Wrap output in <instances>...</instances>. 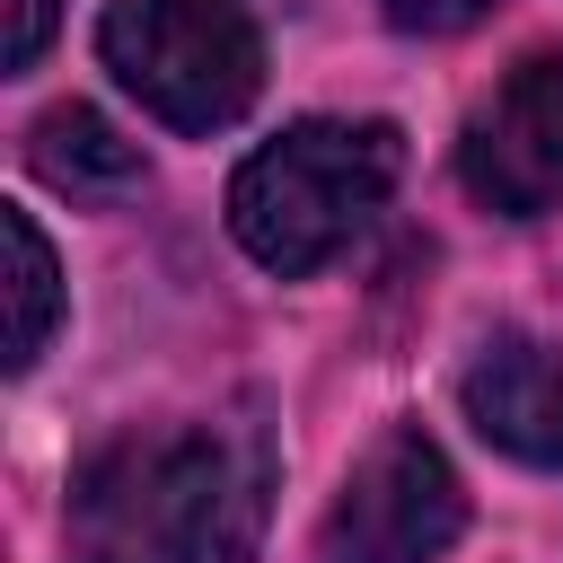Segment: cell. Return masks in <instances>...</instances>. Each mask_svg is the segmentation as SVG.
Returning a JSON list of instances; mask_svg holds the SVG:
<instances>
[{"label":"cell","instance_id":"cell-1","mask_svg":"<svg viewBox=\"0 0 563 563\" xmlns=\"http://www.w3.org/2000/svg\"><path fill=\"white\" fill-rule=\"evenodd\" d=\"M273 519V431L255 405L132 440L88 466L79 528L123 563H246Z\"/></svg>","mask_w":563,"mask_h":563},{"label":"cell","instance_id":"cell-2","mask_svg":"<svg viewBox=\"0 0 563 563\" xmlns=\"http://www.w3.org/2000/svg\"><path fill=\"white\" fill-rule=\"evenodd\" d=\"M396 176H405L396 123L317 114V123H290L282 141H264L229 176V229L264 273H317L396 194Z\"/></svg>","mask_w":563,"mask_h":563},{"label":"cell","instance_id":"cell-3","mask_svg":"<svg viewBox=\"0 0 563 563\" xmlns=\"http://www.w3.org/2000/svg\"><path fill=\"white\" fill-rule=\"evenodd\" d=\"M97 53L167 132H220L264 88V35L238 0H114Z\"/></svg>","mask_w":563,"mask_h":563},{"label":"cell","instance_id":"cell-4","mask_svg":"<svg viewBox=\"0 0 563 563\" xmlns=\"http://www.w3.org/2000/svg\"><path fill=\"white\" fill-rule=\"evenodd\" d=\"M457 528H466V493H457L440 440L396 422L343 475V493L317 528V563H440Z\"/></svg>","mask_w":563,"mask_h":563},{"label":"cell","instance_id":"cell-5","mask_svg":"<svg viewBox=\"0 0 563 563\" xmlns=\"http://www.w3.org/2000/svg\"><path fill=\"white\" fill-rule=\"evenodd\" d=\"M457 176L501 220H537L563 202V53H528L457 141Z\"/></svg>","mask_w":563,"mask_h":563},{"label":"cell","instance_id":"cell-6","mask_svg":"<svg viewBox=\"0 0 563 563\" xmlns=\"http://www.w3.org/2000/svg\"><path fill=\"white\" fill-rule=\"evenodd\" d=\"M457 396H466V422H475L501 457H519V466H563V361H554L545 343H528V334H484L475 361H466V378H457Z\"/></svg>","mask_w":563,"mask_h":563},{"label":"cell","instance_id":"cell-7","mask_svg":"<svg viewBox=\"0 0 563 563\" xmlns=\"http://www.w3.org/2000/svg\"><path fill=\"white\" fill-rule=\"evenodd\" d=\"M26 158H35L44 185H62V194H79V202H114V194H132V185L150 176L141 141H123L97 106H53V114L35 123Z\"/></svg>","mask_w":563,"mask_h":563},{"label":"cell","instance_id":"cell-8","mask_svg":"<svg viewBox=\"0 0 563 563\" xmlns=\"http://www.w3.org/2000/svg\"><path fill=\"white\" fill-rule=\"evenodd\" d=\"M0 238H9V369H26L62 317V273H53V246L26 211H0Z\"/></svg>","mask_w":563,"mask_h":563},{"label":"cell","instance_id":"cell-9","mask_svg":"<svg viewBox=\"0 0 563 563\" xmlns=\"http://www.w3.org/2000/svg\"><path fill=\"white\" fill-rule=\"evenodd\" d=\"M387 18H396L405 35H457V26L484 18V0H387Z\"/></svg>","mask_w":563,"mask_h":563},{"label":"cell","instance_id":"cell-10","mask_svg":"<svg viewBox=\"0 0 563 563\" xmlns=\"http://www.w3.org/2000/svg\"><path fill=\"white\" fill-rule=\"evenodd\" d=\"M44 35H53V0H9V70H35Z\"/></svg>","mask_w":563,"mask_h":563}]
</instances>
